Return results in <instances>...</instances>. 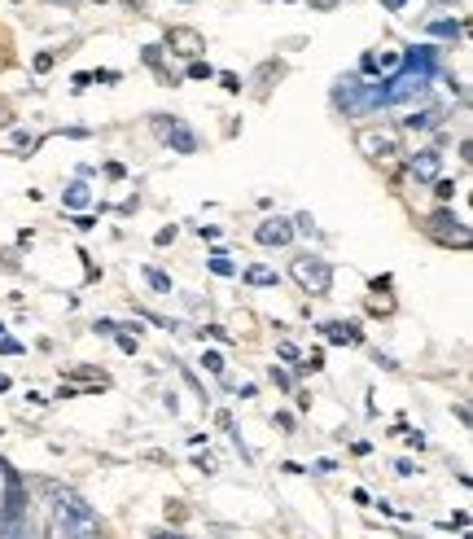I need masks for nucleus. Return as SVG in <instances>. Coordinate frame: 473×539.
Returning a JSON list of instances; mask_svg holds the SVG:
<instances>
[{
    "instance_id": "nucleus-1",
    "label": "nucleus",
    "mask_w": 473,
    "mask_h": 539,
    "mask_svg": "<svg viewBox=\"0 0 473 539\" xmlns=\"http://www.w3.org/2000/svg\"><path fill=\"white\" fill-rule=\"evenodd\" d=\"M49 535L53 539H106L101 518L66 487H49Z\"/></svg>"
},
{
    "instance_id": "nucleus-2",
    "label": "nucleus",
    "mask_w": 473,
    "mask_h": 539,
    "mask_svg": "<svg viewBox=\"0 0 473 539\" xmlns=\"http://www.w3.org/2000/svg\"><path fill=\"white\" fill-rule=\"evenodd\" d=\"M294 281L303 285L307 294H329L333 290V268L325 259H311V255H303V259H294Z\"/></svg>"
},
{
    "instance_id": "nucleus-3",
    "label": "nucleus",
    "mask_w": 473,
    "mask_h": 539,
    "mask_svg": "<svg viewBox=\"0 0 473 539\" xmlns=\"http://www.w3.org/2000/svg\"><path fill=\"white\" fill-rule=\"evenodd\" d=\"M0 539H44V535H40V526L31 522L27 509H18V513L0 509Z\"/></svg>"
},
{
    "instance_id": "nucleus-4",
    "label": "nucleus",
    "mask_w": 473,
    "mask_h": 539,
    "mask_svg": "<svg viewBox=\"0 0 473 539\" xmlns=\"http://www.w3.org/2000/svg\"><path fill=\"white\" fill-rule=\"evenodd\" d=\"M360 149L368 158H395L399 154V136L395 132H360Z\"/></svg>"
},
{
    "instance_id": "nucleus-5",
    "label": "nucleus",
    "mask_w": 473,
    "mask_h": 539,
    "mask_svg": "<svg viewBox=\"0 0 473 539\" xmlns=\"http://www.w3.org/2000/svg\"><path fill=\"white\" fill-rule=\"evenodd\" d=\"M434 237H443V242H456V246H469V233H465V224L456 220L452 211H434Z\"/></svg>"
},
{
    "instance_id": "nucleus-6",
    "label": "nucleus",
    "mask_w": 473,
    "mask_h": 539,
    "mask_svg": "<svg viewBox=\"0 0 473 539\" xmlns=\"http://www.w3.org/2000/svg\"><path fill=\"white\" fill-rule=\"evenodd\" d=\"M255 237L263 246H290V237H294V224L290 220H263L255 228Z\"/></svg>"
},
{
    "instance_id": "nucleus-7",
    "label": "nucleus",
    "mask_w": 473,
    "mask_h": 539,
    "mask_svg": "<svg viewBox=\"0 0 473 539\" xmlns=\"http://www.w3.org/2000/svg\"><path fill=\"white\" fill-rule=\"evenodd\" d=\"M412 176L417 180H438V171H443V154L438 149H421V154H412Z\"/></svg>"
},
{
    "instance_id": "nucleus-8",
    "label": "nucleus",
    "mask_w": 473,
    "mask_h": 539,
    "mask_svg": "<svg viewBox=\"0 0 473 539\" xmlns=\"http://www.w3.org/2000/svg\"><path fill=\"white\" fill-rule=\"evenodd\" d=\"M438 123H443V110L430 106V110H421V114H408V119H403V128H412V132H430V128H438Z\"/></svg>"
},
{
    "instance_id": "nucleus-9",
    "label": "nucleus",
    "mask_w": 473,
    "mask_h": 539,
    "mask_svg": "<svg viewBox=\"0 0 473 539\" xmlns=\"http://www.w3.org/2000/svg\"><path fill=\"white\" fill-rule=\"evenodd\" d=\"M167 145L176 149V154H193V149H198V136H193L189 128H180V123H171V132H167Z\"/></svg>"
},
{
    "instance_id": "nucleus-10",
    "label": "nucleus",
    "mask_w": 473,
    "mask_h": 539,
    "mask_svg": "<svg viewBox=\"0 0 473 539\" xmlns=\"http://www.w3.org/2000/svg\"><path fill=\"white\" fill-rule=\"evenodd\" d=\"M325 338H329V342H360V329H355V325H342V320H333V325H325Z\"/></svg>"
},
{
    "instance_id": "nucleus-11",
    "label": "nucleus",
    "mask_w": 473,
    "mask_h": 539,
    "mask_svg": "<svg viewBox=\"0 0 473 539\" xmlns=\"http://www.w3.org/2000/svg\"><path fill=\"white\" fill-rule=\"evenodd\" d=\"M206 268H211L215 277H237V263L228 255H211V259H206Z\"/></svg>"
},
{
    "instance_id": "nucleus-12",
    "label": "nucleus",
    "mask_w": 473,
    "mask_h": 539,
    "mask_svg": "<svg viewBox=\"0 0 473 539\" xmlns=\"http://www.w3.org/2000/svg\"><path fill=\"white\" fill-rule=\"evenodd\" d=\"M246 281L250 285H276V272L263 268V263H255V268H246Z\"/></svg>"
},
{
    "instance_id": "nucleus-13",
    "label": "nucleus",
    "mask_w": 473,
    "mask_h": 539,
    "mask_svg": "<svg viewBox=\"0 0 473 539\" xmlns=\"http://www.w3.org/2000/svg\"><path fill=\"white\" fill-rule=\"evenodd\" d=\"M202 369H206V373H224V355H219V351H206V355H202Z\"/></svg>"
},
{
    "instance_id": "nucleus-14",
    "label": "nucleus",
    "mask_w": 473,
    "mask_h": 539,
    "mask_svg": "<svg viewBox=\"0 0 473 539\" xmlns=\"http://www.w3.org/2000/svg\"><path fill=\"white\" fill-rule=\"evenodd\" d=\"M145 281L154 285V290H163V294L171 290V281H167V277H163V272H158V268H145Z\"/></svg>"
},
{
    "instance_id": "nucleus-15",
    "label": "nucleus",
    "mask_w": 473,
    "mask_h": 539,
    "mask_svg": "<svg viewBox=\"0 0 473 539\" xmlns=\"http://www.w3.org/2000/svg\"><path fill=\"white\" fill-rule=\"evenodd\" d=\"M88 202V189L84 185H71V193H66V206H84Z\"/></svg>"
},
{
    "instance_id": "nucleus-16",
    "label": "nucleus",
    "mask_w": 473,
    "mask_h": 539,
    "mask_svg": "<svg viewBox=\"0 0 473 539\" xmlns=\"http://www.w3.org/2000/svg\"><path fill=\"white\" fill-rule=\"evenodd\" d=\"M215 71H211V66H206V62H193L189 66V79H211Z\"/></svg>"
},
{
    "instance_id": "nucleus-17",
    "label": "nucleus",
    "mask_w": 473,
    "mask_h": 539,
    "mask_svg": "<svg viewBox=\"0 0 473 539\" xmlns=\"http://www.w3.org/2000/svg\"><path fill=\"white\" fill-rule=\"evenodd\" d=\"M434 193H438V202H447V198H452V193H456V185H452V180H438Z\"/></svg>"
},
{
    "instance_id": "nucleus-18",
    "label": "nucleus",
    "mask_w": 473,
    "mask_h": 539,
    "mask_svg": "<svg viewBox=\"0 0 473 539\" xmlns=\"http://www.w3.org/2000/svg\"><path fill=\"white\" fill-rule=\"evenodd\" d=\"M434 36H456V22H434Z\"/></svg>"
},
{
    "instance_id": "nucleus-19",
    "label": "nucleus",
    "mask_w": 473,
    "mask_h": 539,
    "mask_svg": "<svg viewBox=\"0 0 473 539\" xmlns=\"http://www.w3.org/2000/svg\"><path fill=\"white\" fill-rule=\"evenodd\" d=\"M154 242H158V246H171V242H176V224H171V228H163V233H158Z\"/></svg>"
},
{
    "instance_id": "nucleus-20",
    "label": "nucleus",
    "mask_w": 473,
    "mask_h": 539,
    "mask_svg": "<svg viewBox=\"0 0 473 539\" xmlns=\"http://www.w3.org/2000/svg\"><path fill=\"white\" fill-rule=\"evenodd\" d=\"M272 382L281 386V391H290V373H281V369H276V364H272Z\"/></svg>"
},
{
    "instance_id": "nucleus-21",
    "label": "nucleus",
    "mask_w": 473,
    "mask_h": 539,
    "mask_svg": "<svg viewBox=\"0 0 473 539\" xmlns=\"http://www.w3.org/2000/svg\"><path fill=\"white\" fill-rule=\"evenodd\" d=\"M219 79H224L228 93H241V79H237V75H219Z\"/></svg>"
},
{
    "instance_id": "nucleus-22",
    "label": "nucleus",
    "mask_w": 473,
    "mask_h": 539,
    "mask_svg": "<svg viewBox=\"0 0 473 539\" xmlns=\"http://www.w3.org/2000/svg\"><path fill=\"white\" fill-rule=\"evenodd\" d=\"M311 9H320V14H329V9H338V0H311Z\"/></svg>"
},
{
    "instance_id": "nucleus-23",
    "label": "nucleus",
    "mask_w": 473,
    "mask_h": 539,
    "mask_svg": "<svg viewBox=\"0 0 473 539\" xmlns=\"http://www.w3.org/2000/svg\"><path fill=\"white\" fill-rule=\"evenodd\" d=\"M149 539H189V535H180V531H149Z\"/></svg>"
},
{
    "instance_id": "nucleus-24",
    "label": "nucleus",
    "mask_w": 473,
    "mask_h": 539,
    "mask_svg": "<svg viewBox=\"0 0 473 539\" xmlns=\"http://www.w3.org/2000/svg\"><path fill=\"white\" fill-rule=\"evenodd\" d=\"M403 5H408V0H386V9H403Z\"/></svg>"
},
{
    "instance_id": "nucleus-25",
    "label": "nucleus",
    "mask_w": 473,
    "mask_h": 539,
    "mask_svg": "<svg viewBox=\"0 0 473 539\" xmlns=\"http://www.w3.org/2000/svg\"><path fill=\"white\" fill-rule=\"evenodd\" d=\"M0 391H9V382H5V377H0Z\"/></svg>"
}]
</instances>
